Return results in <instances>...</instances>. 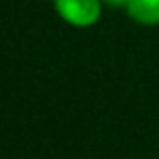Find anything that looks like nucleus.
Returning a JSON list of instances; mask_svg holds the SVG:
<instances>
[{
  "label": "nucleus",
  "mask_w": 159,
  "mask_h": 159,
  "mask_svg": "<svg viewBox=\"0 0 159 159\" xmlns=\"http://www.w3.org/2000/svg\"><path fill=\"white\" fill-rule=\"evenodd\" d=\"M103 0H52L54 12L73 28H91L101 20Z\"/></svg>",
  "instance_id": "f257e3e1"
},
{
  "label": "nucleus",
  "mask_w": 159,
  "mask_h": 159,
  "mask_svg": "<svg viewBox=\"0 0 159 159\" xmlns=\"http://www.w3.org/2000/svg\"><path fill=\"white\" fill-rule=\"evenodd\" d=\"M105 4H109V6H123L125 8V4H127V0H103Z\"/></svg>",
  "instance_id": "7ed1b4c3"
},
{
  "label": "nucleus",
  "mask_w": 159,
  "mask_h": 159,
  "mask_svg": "<svg viewBox=\"0 0 159 159\" xmlns=\"http://www.w3.org/2000/svg\"><path fill=\"white\" fill-rule=\"evenodd\" d=\"M125 12L141 26H159V0H127Z\"/></svg>",
  "instance_id": "f03ea898"
}]
</instances>
